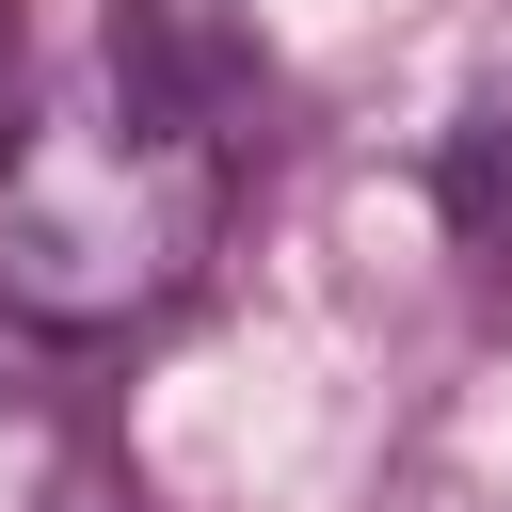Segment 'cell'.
I'll return each mask as SVG.
<instances>
[{"label": "cell", "mask_w": 512, "mask_h": 512, "mask_svg": "<svg viewBox=\"0 0 512 512\" xmlns=\"http://www.w3.org/2000/svg\"><path fill=\"white\" fill-rule=\"evenodd\" d=\"M224 176H240V128L176 64L96 48V64L32 80L0 128V304L48 336L160 320L224 240Z\"/></svg>", "instance_id": "obj_1"}, {"label": "cell", "mask_w": 512, "mask_h": 512, "mask_svg": "<svg viewBox=\"0 0 512 512\" xmlns=\"http://www.w3.org/2000/svg\"><path fill=\"white\" fill-rule=\"evenodd\" d=\"M432 208H448V240H464L480 272H512V80H480L464 128L432 144Z\"/></svg>", "instance_id": "obj_2"}, {"label": "cell", "mask_w": 512, "mask_h": 512, "mask_svg": "<svg viewBox=\"0 0 512 512\" xmlns=\"http://www.w3.org/2000/svg\"><path fill=\"white\" fill-rule=\"evenodd\" d=\"M0 64H16V32H0Z\"/></svg>", "instance_id": "obj_3"}]
</instances>
